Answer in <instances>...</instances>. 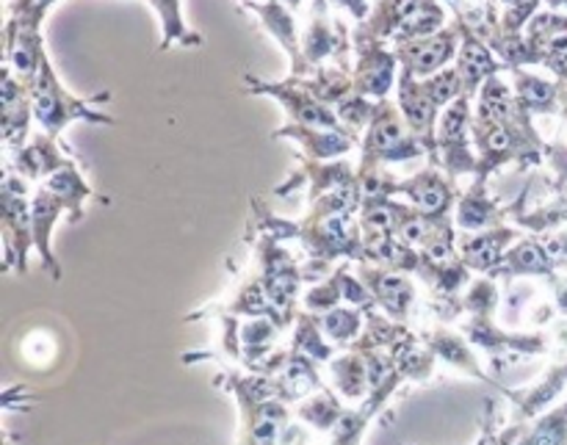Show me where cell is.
Here are the masks:
<instances>
[{
	"label": "cell",
	"instance_id": "obj_34",
	"mask_svg": "<svg viewBox=\"0 0 567 445\" xmlns=\"http://www.w3.org/2000/svg\"><path fill=\"white\" fill-rule=\"evenodd\" d=\"M288 346H291L293 352L308 354V358L316 360L319 365H327L332 358H336V346L327 341L319 315L308 313V310H299L297 324H293V332H291V343H288Z\"/></svg>",
	"mask_w": 567,
	"mask_h": 445
},
{
	"label": "cell",
	"instance_id": "obj_19",
	"mask_svg": "<svg viewBox=\"0 0 567 445\" xmlns=\"http://www.w3.org/2000/svg\"><path fill=\"white\" fill-rule=\"evenodd\" d=\"M454 25L460 28V53H457V72L460 81H463V94L465 97L476 100L480 89L491 81L493 75H502L509 72L507 64L498 59L491 50V44L482 42L468 25H463L460 20H454Z\"/></svg>",
	"mask_w": 567,
	"mask_h": 445
},
{
	"label": "cell",
	"instance_id": "obj_5",
	"mask_svg": "<svg viewBox=\"0 0 567 445\" xmlns=\"http://www.w3.org/2000/svg\"><path fill=\"white\" fill-rule=\"evenodd\" d=\"M244 89H247V94H264V97L277 100V103L286 108L288 120H291L293 125L327 127V131L347 133V127L338 120L336 108L321 103V100L305 86L302 77L288 75L286 81H264V77L244 75ZM354 142H358V138H354Z\"/></svg>",
	"mask_w": 567,
	"mask_h": 445
},
{
	"label": "cell",
	"instance_id": "obj_31",
	"mask_svg": "<svg viewBox=\"0 0 567 445\" xmlns=\"http://www.w3.org/2000/svg\"><path fill=\"white\" fill-rule=\"evenodd\" d=\"M349 407H343V399L332 391L330 385L324 391L313 393L305 402L297 404V418L302 421L308 430H313L316 435H332L341 418L347 415Z\"/></svg>",
	"mask_w": 567,
	"mask_h": 445
},
{
	"label": "cell",
	"instance_id": "obj_41",
	"mask_svg": "<svg viewBox=\"0 0 567 445\" xmlns=\"http://www.w3.org/2000/svg\"><path fill=\"white\" fill-rule=\"evenodd\" d=\"M377 103H380V100L363 97V94L354 92L336 105L338 120H341V125L347 127L349 136L358 138V142H363L365 131H369L371 120H374V114H377Z\"/></svg>",
	"mask_w": 567,
	"mask_h": 445
},
{
	"label": "cell",
	"instance_id": "obj_35",
	"mask_svg": "<svg viewBox=\"0 0 567 445\" xmlns=\"http://www.w3.org/2000/svg\"><path fill=\"white\" fill-rule=\"evenodd\" d=\"M474 103H476L474 108L476 120H487V122H504L518 111V97H515L513 86H509L502 75H493L491 81L480 89Z\"/></svg>",
	"mask_w": 567,
	"mask_h": 445
},
{
	"label": "cell",
	"instance_id": "obj_44",
	"mask_svg": "<svg viewBox=\"0 0 567 445\" xmlns=\"http://www.w3.org/2000/svg\"><path fill=\"white\" fill-rule=\"evenodd\" d=\"M421 83H424V92L435 100V105L441 111H446L463 94V81H460L457 66H446V70L435 72V75L424 77Z\"/></svg>",
	"mask_w": 567,
	"mask_h": 445
},
{
	"label": "cell",
	"instance_id": "obj_32",
	"mask_svg": "<svg viewBox=\"0 0 567 445\" xmlns=\"http://www.w3.org/2000/svg\"><path fill=\"white\" fill-rule=\"evenodd\" d=\"M42 186H48L50 192H55L64 199L66 210H70V225H78V221L83 219V214H86V210H83L86 199L97 197L94 188L86 183V177L81 175V166H78L75 161H72L70 166H64V169L55 172V175H50Z\"/></svg>",
	"mask_w": 567,
	"mask_h": 445
},
{
	"label": "cell",
	"instance_id": "obj_4",
	"mask_svg": "<svg viewBox=\"0 0 567 445\" xmlns=\"http://www.w3.org/2000/svg\"><path fill=\"white\" fill-rule=\"evenodd\" d=\"M421 155H426V149L410 133L399 105L393 100H380L374 120H371L369 131H365L363 142H360L358 166L402 164V161L421 158Z\"/></svg>",
	"mask_w": 567,
	"mask_h": 445
},
{
	"label": "cell",
	"instance_id": "obj_37",
	"mask_svg": "<svg viewBox=\"0 0 567 445\" xmlns=\"http://www.w3.org/2000/svg\"><path fill=\"white\" fill-rule=\"evenodd\" d=\"M327 341L336 349H349L365 330V313L358 308H336L319 315Z\"/></svg>",
	"mask_w": 567,
	"mask_h": 445
},
{
	"label": "cell",
	"instance_id": "obj_14",
	"mask_svg": "<svg viewBox=\"0 0 567 445\" xmlns=\"http://www.w3.org/2000/svg\"><path fill=\"white\" fill-rule=\"evenodd\" d=\"M393 53L399 59V70L410 72L419 81H424V77L435 75V72L446 70L452 61H457L460 28L452 22L449 28H443V31L432 33L426 39H419V42L396 44Z\"/></svg>",
	"mask_w": 567,
	"mask_h": 445
},
{
	"label": "cell",
	"instance_id": "obj_33",
	"mask_svg": "<svg viewBox=\"0 0 567 445\" xmlns=\"http://www.w3.org/2000/svg\"><path fill=\"white\" fill-rule=\"evenodd\" d=\"M161 20V44L158 50H169L172 44L181 48H203L205 39L186 25L183 20L181 0H147Z\"/></svg>",
	"mask_w": 567,
	"mask_h": 445
},
{
	"label": "cell",
	"instance_id": "obj_25",
	"mask_svg": "<svg viewBox=\"0 0 567 445\" xmlns=\"http://www.w3.org/2000/svg\"><path fill=\"white\" fill-rule=\"evenodd\" d=\"M426 0H377L369 20L354 25V42H393L399 31L413 20Z\"/></svg>",
	"mask_w": 567,
	"mask_h": 445
},
{
	"label": "cell",
	"instance_id": "obj_6",
	"mask_svg": "<svg viewBox=\"0 0 567 445\" xmlns=\"http://www.w3.org/2000/svg\"><path fill=\"white\" fill-rule=\"evenodd\" d=\"M31 188L11 166L3 175V269H17V275L28 271V252L33 249V221H31Z\"/></svg>",
	"mask_w": 567,
	"mask_h": 445
},
{
	"label": "cell",
	"instance_id": "obj_46",
	"mask_svg": "<svg viewBox=\"0 0 567 445\" xmlns=\"http://www.w3.org/2000/svg\"><path fill=\"white\" fill-rule=\"evenodd\" d=\"M526 3H537V0H502L504 9H515V6H526Z\"/></svg>",
	"mask_w": 567,
	"mask_h": 445
},
{
	"label": "cell",
	"instance_id": "obj_12",
	"mask_svg": "<svg viewBox=\"0 0 567 445\" xmlns=\"http://www.w3.org/2000/svg\"><path fill=\"white\" fill-rule=\"evenodd\" d=\"M244 11L255 14L264 25V31L286 50V55L291 59V75L293 77H310L313 75V66L305 61L302 53V33H299L297 20H293V11L288 9L280 0H238Z\"/></svg>",
	"mask_w": 567,
	"mask_h": 445
},
{
	"label": "cell",
	"instance_id": "obj_22",
	"mask_svg": "<svg viewBox=\"0 0 567 445\" xmlns=\"http://www.w3.org/2000/svg\"><path fill=\"white\" fill-rule=\"evenodd\" d=\"M72 158L59 147V138L48 136V133H33L28 138L25 147L11 153L9 166L28 183H44L50 175L70 166Z\"/></svg>",
	"mask_w": 567,
	"mask_h": 445
},
{
	"label": "cell",
	"instance_id": "obj_24",
	"mask_svg": "<svg viewBox=\"0 0 567 445\" xmlns=\"http://www.w3.org/2000/svg\"><path fill=\"white\" fill-rule=\"evenodd\" d=\"M454 225H457L460 232L493 230V227L509 225V210L507 205H498L487 194V180H476L474 177L471 188L460 194V203L454 208Z\"/></svg>",
	"mask_w": 567,
	"mask_h": 445
},
{
	"label": "cell",
	"instance_id": "obj_11",
	"mask_svg": "<svg viewBox=\"0 0 567 445\" xmlns=\"http://www.w3.org/2000/svg\"><path fill=\"white\" fill-rule=\"evenodd\" d=\"M354 275L369 286L382 313L391 315L399 324H408L413 319L415 310H419V288H415L413 277L380 269L374 263H358Z\"/></svg>",
	"mask_w": 567,
	"mask_h": 445
},
{
	"label": "cell",
	"instance_id": "obj_40",
	"mask_svg": "<svg viewBox=\"0 0 567 445\" xmlns=\"http://www.w3.org/2000/svg\"><path fill=\"white\" fill-rule=\"evenodd\" d=\"M347 269H349V263H341L336 271H332V277H327V280L319 282V286H310L308 291L302 293V304L308 313L324 315V313H330V310L341 308L343 275H347Z\"/></svg>",
	"mask_w": 567,
	"mask_h": 445
},
{
	"label": "cell",
	"instance_id": "obj_39",
	"mask_svg": "<svg viewBox=\"0 0 567 445\" xmlns=\"http://www.w3.org/2000/svg\"><path fill=\"white\" fill-rule=\"evenodd\" d=\"M443 28H446V9H443L441 0H426V3L421 6L419 14H415L413 20H410L408 25L393 37L391 48H396V44L419 42V39L432 37V33L443 31Z\"/></svg>",
	"mask_w": 567,
	"mask_h": 445
},
{
	"label": "cell",
	"instance_id": "obj_42",
	"mask_svg": "<svg viewBox=\"0 0 567 445\" xmlns=\"http://www.w3.org/2000/svg\"><path fill=\"white\" fill-rule=\"evenodd\" d=\"M465 315H480V319H491L496 315L498 304H502V291H498V280L493 277H476L468 282L463 291Z\"/></svg>",
	"mask_w": 567,
	"mask_h": 445
},
{
	"label": "cell",
	"instance_id": "obj_1",
	"mask_svg": "<svg viewBox=\"0 0 567 445\" xmlns=\"http://www.w3.org/2000/svg\"><path fill=\"white\" fill-rule=\"evenodd\" d=\"M216 387L230 393L241 410V435L238 445H280V435L291 421V404L282 402L277 376L249 374L225 365L216 376Z\"/></svg>",
	"mask_w": 567,
	"mask_h": 445
},
{
	"label": "cell",
	"instance_id": "obj_29",
	"mask_svg": "<svg viewBox=\"0 0 567 445\" xmlns=\"http://www.w3.org/2000/svg\"><path fill=\"white\" fill-rule=\"evenodd\" d=\"M513 77V92L518 103L529 111L532 116H554L563 114V94H559V81L535 75L526 66L509 70Z\"/></svg>",
	"mask_w": 567,
	"mask_h": 445
},
{
	"label": "cell",
	"instance_id": "obj_38",
	"mask_svg": "<svg viewBox=\"0 0 567 445\" xmlns=\"http://www.w3.org/2000/svg\"><path fill=\"white\" fill-rule=\"evenodd\" d=\"M404 205L408 203H399L396 197H363L358 214L360 227H363V232H388V236H393L404 214Z\"/></svg>",
	"mask_w": 567,
	"mask_h": 445
},
{
	"label": "cell",
	"instance_id": "obj_17",
	"mask_svg": "<svg viewBox=\"0 0 567 445\" xmlns=\"http://www.w3.org/2000/svg\"><path fill=\"white\" fill-rule=\"evenodd\" d=\"M354 92L371 100H388L396 83L399 59L385 42H354Z\"/></svg>",
	"mask_w": 567,
	"mask_h": 445
},
{
	"label": "cell",
	"instance_id": "obj_15",
	"mask_svg": "<svg viewBox=\"0 0 567 445\" xmlns=\"http://www.w3.org/2000/svg\"><path fill=\"white\" fill-rule=\"evenodd\" d=\"M460 194L463 192L457 188V180L449 177L441 166L430 164L424 172L399 183L396 197H408L410 205L419 208L421 214L441 219V216H454Z\"/></svg>",
	"mask_w": 567,
	"mask_h": 445
},
{
	"label": "cell",
	"instance_id": "obj_2",
	"mask_svg": "<svg viewBox=\"0 0 567 445\" xmlns=\"http://www.w3.org/2000/svg\"><path fill=\"white\" fill-rule=\"evenodd\" d=\"M471 138H474L476 158V180H487L493 172H498L507 164H518L520 169H529V166H540L546 161V147L540 133L532 125V114L518 103L509 120L504 122H487L476 120L471 125Z\"/></svg>",
	"mask_w": 567,
	"mask_h": 445
},
{
	"label": "cell",
	"instance_id": "obj_27",
	"mask_svg": "<svg viewBox=\"0 0 567 445\" xmlns=\"http://www.w3.org/2000/svg\"><path fill=\"white\" fill-rule=\"evenodd\" d=\"M563 260L554 258L548 247L543 244L540 236L520 238L513 249L507 252L504 263L493 271V280L513 282L515 277H554Z\"/></svg>",
	"mask_w": 567,
	"mask_h": 445
},
{
	"label": "cell",
	"instance_id": "obj_21",
	"mask_svg": "<svg viewBox=\"0 0 567 445\" xmlns=\"http://www.w3.org/2000/svg\"><path fill=\"white\" fill-rule=\"evenodd\" d=\"M404 382H410L408 376H404L399 369L393 371V374L388 376L380 387H374V391H371V396L365 399L363 404L347 410V415L341 418V424L332 430L330 443L327 445H360L363 443V435H365V430L371 426V421H374L377 415L388 407V402L393 399V393H396Z\"/></svg>",
	"mask_w": 567,
	"mask_h": 445
},
{
	"label": "cell",
	"instance_id": "obj_8",
	"mask_svg": "<svg viewBox=\"0 0 567 445\" xmlns=\"http://www.w3.org/2000/svg\"><path fill=\"white\" fill-rule=\"evenodd\" d=\"M354 39L352 31L343 20L330 17V0H313L308 17V28L302 33V53L313 70L324 64H338L354 70L352 66Z\"/></svg>",
	"mask_w": 567,
	"mask_h": 445
},
{
	"label": "cell",
	"instance_id": "obj_18",
	"mask_svg": "<svg viewBox=\"0 0 567 445\" xmlns=\"http://www.w3.org/2000/svg\"><path fill=\"white\" fill-rule=\"evenodd\" d=\"M520 241V230L515 225L493 227L482 232H460V258L471 271L482 277H491L504 263L509 249Z\"/></svg>",
	"mask_w": 567,
	"mask_h": 445
},
{
	"label": "cell",
	"instance_id": "obj_47",
	"mask_svg": "<svg viewBox=\"0 0 567 445\" xmlns=\"http://www.w3.org/2000/svg\"><path fill=\"white\" fill-rule=\"evenodd\" d=\"M280 3H286L291 11H299V9H302L305 0H280Z\"/></svg>",
	"mask_w": 567,
	"mask_h": 445
},
{
	"label": "cell",
	"instance_id": "obj_45",
	"mask_svg": "<svg viewBox=\"0 0 567 445\" xmlns=\"http://www.w3.org/2000/svg\"><path fill=\"white\" fill-rule=\"evenodd\" d=\"M332 3H338V6H343V9L349 11V14L354 17V20L358 22H363V20H369V14H371V0H332Z\"/></svg>",
	"mask_w": 567,
	"mask_h": 445
},
{
	"label": "cell",
	"instance_id": "obj_28",
	"mask_svg": "<svg viewBox=\"0 0 567 445\" xmlns=\"http://www.w3.org/2000/svg\"><path fill=\"white\" fill-rule=\"evenodd\" d=\"M327 374H330V387L349 404H363L371 396V376L365 354L358 349H347L343 354L327 363Z\"/></svg>",
	"mask_w": 567,
	"mask_h": 445
},
{
	"label": "cell",
	"instance_id": "obj_23",
	"mask_svg": "<svg viewBox=\"0 0 567 445\" xmlns=\"http://www.w3.org/2000/svg\"><path fill=\"white\" fill-rule=\"evenodd\" d=\"M66 210V203L48 186H39L31 197V221H33V249L42 258L44 271L53 277L55 282L61 280V266L53 255V227L59 216Z\"/></svg>",
	"mask_w": 567,
	"mask_h": 445
},
{
	"label": "cell",
	"instance_id": "obj_43",
	"mask_svg": "<svg viewBox=\"0 0 567 445\" xmlns=\"http://www.w3.org/2000/svg\"><path fill=\"white\" fill-rule=\"evenodd\" d=\"M520 445H567V404L554 413L540 415L529 426Z\"/></svg>",
	"mask_w": 567,
	"mask_h": 445
},
{
	"label": "cell",
	"instance_id": "obj_10",
	"mask_svg": "<svg viewBox=\"0 0 567 445\" xmlns=\"http://www.w3.org/2000/svg\"><path fill=\"white\" fill-rule=\"evenodd\" d=\"M399 111H402L404 122H408L410 133L421 142L426 149V158L432 166H441V155H437V122H441L443 111L437 108L435 100L424 92V83L410 72L399 70Z\"/></svg>",
	"mask_w": 567,
	"mask_h": 445
},
{
	"label": "cell",
	"instance_id": "obj_26",
	"mask_svg": "<svg viewBox=\"0 0 567 445\" xmlns=\"http://www.w3.org/2000/svg\"><path fill=\"white\" fill-rule=\"evenodd\" d=\"M275 138H291L302 147V155L310 161H338L343 155L352 153L354 147H360V142H354L349 133L341 131H327V127H310V125H293L286 122L282 127H277L271 133Z\"/></svg>",
	"mask_w": 567,
	"mask_h": 445
},
{
	"label": "cell",
	"instance_id": "obj_7",
	"mask_svg": "<svg viewBox=\"0 0 567 445\" xmlns=\"http://www.w3.org/2000/svg\"><path fill=\"white\" fill-rule=\"evenodd\" d=\"M471 125H474V100L460 94L452 105L441 114L437 122V155H441V169L449 177L476 175L474 138H471Z\"/></svg>",
	"mask_w": 567,
	"mask_h": 445
},
{
	"label": "cell",
	"instance_id": "obj_3",
	"mask_svg": "<svg viewBox=\"0 0 567 445\" xmlns=\"http://www.w3.org/2000/svg\"><path fill=\"white\" fill-rule=\"evenodd\" d=\"M31 89V103H33V120L42 125V131L48 136L59 138L61 131L72 122H92V125H116L114 116L103 114L94 105L109 103L111 92H100L94 97H78L70 89L61 86L59 75H55L53 64L44 55L42 64H39L37 75L28 83Z\"/></svg>",
	"mask_w": 567,
	"mask_h": 445
},
{
	"label": "cell",
	"instance_id": "obj_20",
	"mask_svg": "<svg viewBox=\"0 0 567 445\" xmlns=\"http://www.w3.org/2000/svg\"><path fill=\"white\" fill-rule=\"evenodd\" d=\"M33 120V103L28 83L17 75L11 66H3V111H0V127H3L6 153H17L28 144V127Z\"/></svg>",
	"mask_w": 567,
	"mask_h": 445
},
{
	"label": "cell",
	"instance_id": "obj_13",
	"mask_svg": "<svg viewBox=\"0 0 567 445\" xmlns=\"http://www.w3.org/2000/svg\"><path fill=\"white\" fill-rule=\"evenodd\" d=\"M360 183L358 169H352L349 161H310L305 155H299V166L286 183L275 188L277 197H288V194L297 192L299 186H308V205L316 199L327 197L332 192H343V188H352Z\"/></svg>",
	"mask_w": 567,
	"mask_h": 445
},
{
	"label": "cell",
	"instance_id": "obj_9",
	"mask_svg": "<svg viewBox=\"0 0 567 445\" xmlns=\"http://www.w3.org/2000/svg\"><path fill=\"white\" fill-rule=\"evenodd\" d=\"M465 338L471 341V346H476L480 352H485L487 358L498 360L504 358H537V354H548L554 346V335L548 332H518L509 330V327L498 324V321L480 319V315H468L460 327Z\"/></svg>",
	"mask_w": 567,
	"mask_h": 445
},
{
	"label": "cell",
	"instance_id": "obj_36",
	"mask_svg": "<svg viewBox=\"0 0 567 445\" xmlns=\"http://www.w3.org/2000/svg\"><path fill=\"white\" fill-rule=\"evenodd\" d=\"M354 70H347V66H338V64H324L313 72L310 77H302L305 86L327 103L330 108H336L341 100H347L349 94H354Z\"/></svg>",
	"mask_w": 567,
	"mask_h": 445
},
{
	"label": "cell",
	"instance_id": "obj_30",
	"mask_svg": "<svg viewBox=\"0 0 567 445\" xmlns=\"http://www.w3.org/2000/svg\"><path fill=\"white\" fill-rule=\"evenodd\" d=\"M526 39L537 53V66H548L567 53V17L557 11H540L526 25Z\"/></svg>",
	"mask_w": 567,
	"mask_h": 445
},
{
	"label": "cell",
	"instance_id": "obj_16",
	"mask_svg": "<svg viewBox=\"0 0 567 445\" xmlns=\"http://www.w3.org/2000/svg\"><path fill=\"white\" fill-rule=\"evenodd\" d=\"M419 335H421V341H424V346L430 349V352L435 354L441 363H446L449 369L460 371V374H465V376H474V380H480V382H487V385L496 387V391H502V393L507 391V387L498 385V382L493 380L485 369H482L474 346H471V341L463 335V332L452 330L449 324H437L435 321V324L424 327Z\"/></svg>",
	"mask_w": 567,
	"mask_h": 445
}]
</instances>
